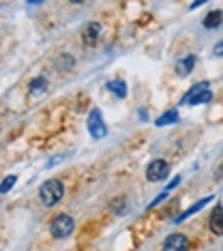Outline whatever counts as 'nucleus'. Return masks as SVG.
Returning <instances> with one entry per match:
<instances>
[{
    "instance_id": "obj_4",
    "label": "nucleus",
    "mask_w": 223,
    "mask_h": 251,
    "mask_svg": "<svg viewBox=\"0 0 223 251\" xmlns=\"http://www.w3.org/2000/svg\"><path fill=\"white\" fill-rule=\"evenodd\" d=\"M168 172H170L168 161H163V159H154L146 170V178L150 182H157V180H163L165 176H168Z\"/></svg>"
},
{
    "instance_id": "obj_12",
    "label": "nucleus",
    "mask_w": 223,
    "mask_h": 251,
    "mask_svg": "<svg viewBox=\"0 0 223 251\" xmlns=\"http://www.w3.org/2000/svg\"><path fill=\"white\" fill-rule=\"evenodd\" d=\"M107 88H110L116 97H120V99L127 97V84H124L123 79H112V82H107Z\"/></svg>"
},
{
    "instance_id": "obj_13",
    "label": "nucleus",
    "mask_w": 223,
    "mask_h": 251,
    "mask_svg": "<svg viewBox=\"0 0 223 251\" xmlns=\"http://www.w3.org/2000/svg\"><path fill=\"white\" fill-rule=\"evenodd\" d=\"M204 90H208V82H199V84H196L189 93L185 95V99H182V103H189L191 99H196V97L199 95V93H204Z\"/></svg>"
},
{
    "instance_id": "obj_10",
    "label": "nucleus",
    "mask_w": 223,
    "mask_h": 251,
    "mask_svg": "<svg viewBox=\"0 0 223 251\" xmlns=\"http://www.w3.org/2000/svg\"><path fill=\"white\" fill-rule=\"evenodd\" d=\"M221 22H223V13H221V11H210V13L204 18V28L213 30V28L221 26Z\"/></svg>"
},
{
    "instance_id": "obj_20",
    "label": "nucleus",
    "mask_w": 223,
    "mask_h": 251,
    "mask_svg": "<svg viewBox=\"0 0 223 251\" xmlns=\"http://www.w3.org/2000/svg\"><path fill=\"white\" fill-rule=\"evenodd\" d=\"M204 2H208V0H196V2H193V4H191V9H198V7H199V4H204Z\"/></svg>"
},
{
    "instance_id": "obj_2",
    "label": "nucleus",
    "mask_w": 223,
    "mask_h": 251,
    "mask_svg": "<svg viewBox=\"0 0 223 251\" xmlns=\"http://www.w3.org/2000/svg\"><path fill=\"white\" fill-rule=\"evenodd\" d=\"M73 227H75V221H73L71 217L58 215V217H54V221L50 224V232L54 238H67L69 234L73 232Z\"/></svg>"
},
{
    "instance_id": "obj_22",
    "label": "nucleus",
    "mask_w": 223,
    "mask_h": 251,
    "mask_svg": "<svg viewBox=\"0 0 223 251\" xmlns=\"http://www.w3.org/2000/svg\"><path fill=\"white\" fill-rule=\"evenodd\" d=\"M71 2H75V4H77V2H84V0H71Z\"/></svg>"
},
{
    "instance_id": "obj_11",
    "label": "nucleus",
    "mask_w": 223,
    "mask_h": 251,
    "mask_svg": "<svg viewBox=\"0 0 223 251\" xmlns=\"http://www.w3.org/2000/svg\"><path fill=\"white\" fill-rule=\"evenodd\" d=\"M73 65H75V58H73L71 54H60L58 58H56V67H58V71H71Z\"/></svg>"
},
{
    "instance_id": "obj_14",
    "label": "nucleus",
    "mask_w": 223,
    "mask_h": 251,
    "mask_svg": "<svg viewBox=\"0 0 223 251\" xmlns=\"http://www.w3.org/2000/svg\"><path fill=\"white\" fill-rule=\"evenodd\" d=\"M176 121H178V112H176V110H170V112H165L161 118H157V127H165V125L176 123Z\"/></svg>"
},
{
    "instance_id": "obj_15",
    "label": "nucleus",
    "mask_w": 223,
    "mask_h": 251,
    "mask_svg": "<svg viewBox=\"0 0 223 251\" xmlns=\"http://www.w3.org/2000/svg\"><path fill=\"white\" fill-rule=\"evenodd\" d=\"M45 88H48V82H45V77H37V79H32V82H30V93L32 95L43 93Z\"/></svg>"
},
{
    "instance_id": "obj_9",
    "label": "nucleus",
    "mask_w": 223,
    "mask_h": 251,
    "mask_svg": "<svg viewBox=\"0 0 223 251\" xmlns=\"http://www.w3.org/2000/svg\"><path fill=\"white\" fill-rule=\"evenodd\" d=\"M208 202H213V196H206L204 200H199V202H198V204H193V206H191V208H189V210H185V213H182V215H178V217H176V219H174V224H180V221H185V219H187V217L196 215V213H198V210H199V208H204V206H206V204H208Z\"/></svg>"
},
{
    "instance_id": "obj_19",
    "label": "nucleus",
    "mask_w": 223,
    "mask_h": 251,
    "mask_svg": "<svg viewBox=\"0 0 223 251\" xmlns=\"http://www.w3.org/2000/svg\"><path fill=\"white\" fill-rule=\"evenodd\" d=\"M215 54L217 56H223V41H219V43L215 45Z\"/></svg>"
},
{
    "instance_id": "obj_18",
    "label": "nucleus",
    "mask_w": 223,
    "mask_h": 251,
    "mask_svg": "<svg viewBox=\"0 0 223 251\" xmlns=\"http://www.w3.org/2000/svg\"><path fill=\"white\" fill-rule=\"evenodd\" d=\"M178 185H180V176H174V178H172V182H170V185H168V189H165V191L174 189V187H178Z\"/></svg>"
},
{
    "instance_id": "obj_16",
    "label": "nucleus",
    "mask_w": 223,
    "mask_h": 251,
    "mask_svg": "<svg viewBox=\"0 0 223 251\" xmlns=\"http://www.w3.org/2000/svg\"><path fill=\"white\" fill-rule=\"evenodd\" d=\"M210 99H213V93H210V90H204V93H199V95L196 97V99H191V101H189V103H191V105H198V103H208Z\"/></svg>"
},
{
    "instance_id": "obj_3",
    "label": "nucleus",
    "mask_w": 223,
    "mask_h": 251,
    "mask_svg": "<svg viewBox=\"0 0 223 251\" xmlns=\"http://www.w3.org/2000/svg\"><path fill=\"white\" fill-rule=\"evenodd\" d=\"M88 131L93 133V138H105L107 135V127H105V123H103V118H101V112L95 110L90 112V116H88Z\"/></svg>"
},
{
    "instance_id": "obj_8",
    "label": "nucleus",
    "mask_w": 223,
    "mask_h": 251,
    "mask_svg": "<svg viewBox=\"0 0 223 251\" xmlns=\"http://www.w3.org/2000/svg\"><path fill=\"white\" fill-rule=\"evenodd\" d=\"M193 67H196V56H187V58H180L176 62V73H178L180 77H187L189 73L193 71Z\"/></svg>"
},
{
    "instance_id": "obj_1",
    "label": "nucleus",
    "mask_w": 223,
    "mask_h": 251,
    "mask_svg": "<svg viewBox=\"0 0 223 251\" xmlns=\"http://www.w3.org/2000/svg\"><path fill=\"white\" fill-rule=\"evenodd\" d=\"M62 196H65V187H62L60 180H45L41 185V189H39V198H41V202L45 206L58 204Z\"/></svg>"
},
{
    "instance_id": "obj_21",
    "label": "nucleus",
    "mask_w": 223,
    "mask_h": 251,
    "mask_svg": "<svg viewBox=\"0 0 223 251\" xmlns=\"http://www.w3.org/2000/svg\"><path fill=\"white\" fill-rule=\"evenodd\" d=\"M28 4H39V2H43V0H26Z\"/></svg>"
},
{
    "instance_id": "obj_7",
    "label": "nucleus",
    "mask_w": 223,
    "mask_h": 251,
    "mask_svg": "<svg viewBox=\"0 0 223 251\" xmlns=\"http://www.w3.org/2000/svg\"><path fill=\"white\" fill-rule=\"evenodd\" d=\"M208 226H210V232L217 234V236H223V208L217 206L213 210V215H210L208 219Z\"/></svg>"
},
{
    "instance_id": "obj_6",
    "label": "nucleus",
    "mask_w": 223,
    "mask_h": 251,
    "mask_svg": "<svg viewBox=\"0 0 223 251\" xmlns=\"http://www.w3.org/2000/svg\"><path fill=\"white\" fill-rule=\"evenodd\" d=\"M189 247V241L185 234H172V236L165 238L163 243V249H170V251H180V249H187Z\"/></svg>"
},
{
    "instance_id": "obj_5",
    "label": "nucleus",
    "mask_w": 223,
    "mask_h": 251,
    "mask_svg": "<svg viewBox=\"0 0 223 251\" xmlns=\"http://www.w3.org/2000/svg\"><path fill=\"white\" fill-rule=\"evenodd\" d=\"M99 37H101V24H99V22H90V24L84 26V30H82L84 45L93 48V45H97V41H99Z\"/></svg>"
},
{
    "instance_id": "obj_17",
    "label": "nucleus",
    "mask_w": 223,
    "mask_h": 251,
    "mask_svg": "<svg viewBox=\"0 0 223 251\" xmlns=\"http://www.w3.org/2000/svg\"><path fill=\"white\" fill-rule=\"evenodd\" d=\"M15 182H17V176H15V174H11V176H7V178H4V180H2V193H7V191L11 189V187H13V185H15Z\"/></svg>"
}]
</instances>
